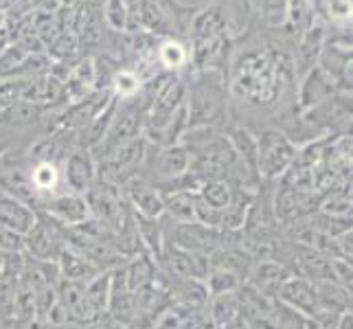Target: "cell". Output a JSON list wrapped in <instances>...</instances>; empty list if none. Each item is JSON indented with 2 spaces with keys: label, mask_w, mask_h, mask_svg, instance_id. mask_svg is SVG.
<instances>
[{
  "label": "cell",
  "mask_w": 353,
  "mask_h": 329,
  "mask_svg": "<svg viewBox=\"0 0 353 329\" xmlns=\"http://www.w3.org/2000/svg\"><path fill=\"white\" fill-rule=\"evenodd\" d=\"M97 180L94 158L86 145H77L66 154V161L62 167V182L70 193L83 196Z\"/></svg>",
  "instance_id": "4"
},
{
  "label": "cell",
  "mask_w": 353,
  "mask_h": 329,
  "mask_svg": "<svg viewBox=\"0 0 353 329\" xmlns=\"http://www.w3.org/2000/svg\"><path fill=\"white\" fill-rule=\"evenodd\" d=\"M206 292H209V297H215V295H226V292H235L239 286H241V279L237 275H233L230 270L222 266H213L209 272H206Z\"/></svg>",
  "instance_id": "20"
},
{
  "label": "cell",
  "mask_w": 353,
  "mask_h": 329,
  "mask_svg": "<svg viewBox=\"0 0 353 329\" xmlns=\"http://www.w3.org/2000/svg\"><path fill=\"white\" fill-rule=\"evenodd\" d=\"M283 18H285V24L292 31L303 33L312 24V20L316 18L314 3L312 0H285Z\"/></svg>",
  "instance_id": "19"
},
{
  "label": "cell",
  "mask_w": 353,
  "mask_h": 329,
  "mask_svg": "<svg viewBox=\"0 0 353 329\" xmlns=\"http://www.w3.org/2000/svg\"><path fill=\"white\" fill-rule=\"evenodd\" d=\"M29 180L33 191L38 193L42 202L62 193L59 191V187L64 185L62 169H59L57 163H33V167L29 169Z\"/></svg>",
  "instance_id": "13"
},
{
  "label": "cell",
  "mask_w": 353,
  "mask_h": 329,
  "mask_svg": "<svg viewBox=\"0 0 353 329\" xmlns=\"http://www.w3.org/2000/svg\"><path fill=\"white\" fill-rule=\"evenodd\" d=\"M57 3H59V7H75L81 3V0H57Z\"/></svg>",
  "instance_id": "27"
},
{
  "label": "cell",
  "mask_w": 353,
  "mask_h": 329,
  "mask_svg": "<svg viewBox=\"0 0 353 329\" xmlns=\"http://www.w3.org/2000/svg\"><path fill=\"white\" fill-rule=\"evenodd\" d=\"M226 112V79L222 70H198L191 83H187V117L189 128H202L215 123Z\"/></svg>",
  "instance_id": "2"
},
{
  "label": "cell",
  "mask_w": 353,
  "mask_h": 329,
  "mask_svg": "<svg viewBox=\"0 0 353 329\" xmlns=\"http://www.w3.org/2000/svg\"><path fill=\"white\" fill-rule=\"evenodd\" d=\"M198 198L215 211H224L230 206L235 198V189L228 185L226 180H213V182H204L198 187Z\"/></svg>",
  "instance_id": "17"
},
{
  "label": "cell",
  "mask_w": 353,
  "mask_h": 329,
  "mask_svg": "<svg viewBox=\"0 0 353 329\" xmlns=\"http://www.w3.org/2000/svg\"><path fill=\"white\" fill-rule=\"evenodd\" d=\"M299 83L301 86L296 92V101H299V108L303 110V112L314 108V106L323 103L325 99H330V97H334L338 92L336 86L323 75V70L319 66L312 68L303 79H299Z\"/></svg>",
  "instance_id": "10"
},
{
  "label": "cell",
  "mask_w": 353,
  "mask_h": 329,
  "mask_svg": "<svg viewBox=\"0 0 353 329\" xmlns=\"http://www.w3.org/2000/svg\"><path fill=\"white\" fill-rule=\"evenodd\" d=\"M314 288L316 301H319V312H351V290H347L345 286L336 283L334 279H325V281H314Z\"/></svg>",
  "instance_id": "12"
},
{
  "label": "cell",
  "mask_w": 353,
  "mask_h": 329,
  "mask_svg": "<svg viewBox=\"0 0 353 329\" xmlns=\"http://www.w3.org/2000/svg\"><path fill=\"white\" fill-rule=\"evenodd\" d=\"M77 48H79V40H77L75 33H72V31H59L57 38L46 46V51H48V57H53L55 62L68 64V59L75 57Z\"/></svg>",
  "instance_id": "23"
},
{
  "label": "cell",
  "mask_w": 353,
  "mask_h": 329,
  "mask_svg": "<svg viewBox=\"0 0 353 329\" xmlns=\"http://www.w3.org/2000/svg\"><path fill=\"white\" fill-rule=\"evenodd\" d=\"M274 301L283 303V306L292 308L294 312L303 314L305 319L319 312V301H316V288L314 281L303 277H288L279 288Z\"/></svg>",
  "instance_id": "8"
},
{
  "label": "cell",
  "mask_w": 353,
  "mask_h": 329,
  "mask_svg": "<svg viewBox=\"0 0 353 329\" xmlns=\"http://www.w3.org/2000/svg\"><path fill=\"white\" fill-rule=\"evenodd\" d=\"M42 213H46L48 217H53L55 222H59L64 228H75L79 224H86L88 219H92L88 202L79 193H70V191H62L57 196L48 198L40 204Z\"/></svg>",
  "instance_id": "5"
},
{
  "label": "cell",
  "mask_w": 353,
  "mask_h": 329,
  "mask_svg": "<svg viewBox=\"0 0 353 329\" xmlns=\"http://www.w3.org/2000/svg\"><path fill=\"white\" fill-rule=\"evenodd\" d=\"M156 57H158V64H161L169 75L191 64L189 48L180 40H174V38H163L161 42H158Z\"/></svg>",
  "instance_id": "15"
},
{
  "label": "cell",
  "mask_w": 353,
  "mask_h": 329,
  "mask_svg": "<svg viewBox=\"0 0 353 329\" xmlns=\"http://www.w3.org/2000/svg\"><path fill=\"white\" fill-rule=\"evenodd\" d=\"M209 316H211V325L215 329L217 327H224L226 323L235 321L237 316H241L237 290L235 292H226V295L209 297Z\"/></svg>",
  "instance_id": "16"
},
{
  "label": "cell",
  "mask_w": 353,
  "mask_h": 329,
  "mask_svg": "<svg viewBox=\"0 0 353 329\" xmlns=\"http://www.w3.org/2000/svg\"><path fill=\"white\" fill-rule=\"evenodd\" d=\"M103 20L114 33H125L128 27V9L123 0H105Z\"/></svg>",
  "instance_id": "24"
},
{
  "label": "cell",
  "mask_w": 353,
  "mask_h": 329,
  "mask_svg": "<svg viewBox=\"0 0 353 329\" xmlns=\"http://www.w3.org/2000/svg\"><path fill=\"white\" fill-rule=\"evenodd\" d=\"M123 200L132 206L137 215L150 219H161L165 215V202L161 189L154 187L150 180H145L141 176H134L128 182H123Z\"/></svg>",
  "instance_id": "6"
},
{
  "label": "cell",
  "mask_w": 353,
  "mask_h": 329,
  "mask_svg": "<svg viewBox=\"0 0 353 329\" xmlns=\"http://www.w3.org/2000/svg\"><path fill=\"white\" fill-rule=\"evenodd\" d=\"M290 62H279L276 55L265 51H246L233 64V90L257 106H270L281 97V72L290 68Z\"/></svg>",
  "instance_id": "1"
},
{
  "label": "cell",
  "mask_w": 353,
  "mask_h": 329,
  "mask_svg": "<svg viewBox=\"0 0 353 329\" xmlns=\"http://www.w3.org/2000/svg\"><path fill=\"white\" fill-rule=\"evenodd\" d=\"M217 329H250V325H248L246 319H243V316H237L235 321H230L224 327H217Z\"/></svg>",
  "instance_id": "26"
},
{
  "label": "cell",
  "mask_w": 353,
  "mask_h": 329,
  "mask_svg": "<svg viewBox=\"0 0 353 329\" xmlns=\"http://www.w3.org/2000/svg\"><path fill=\"white\" fill-rule=\"evenodd\" d=\"M257 174L265 180L283 176L296 161L299 148L279 130H263L257 137Z\"/></svg>",
  "instance_id": "3"
},
{
  "label": "cell",
  "mask_w": 353,
  "mask_h": 329,
  "mask_svg": "<svg viewBox=\"0 0 353 329\" xmlns=\"http://www.w3.org/2000/svg\"><path fill=\"white\" fill-rule=\"evenodd\" d=\"M141 88H143V79L132 68H119L112 77V83H110V92L121 101L137 97L141 92Z\"/></svg>",
  "instance_id": "21"
},
{
  "label": "cell",
  "mask_w": 353,
  "mask_h": 329,
  "mask_svg": "<svg viewBox=\"0 0 353 329\" xmlns=\"http://www.w3.org/2000/svg\"><path fill=\"white\" fill-rule=\"evenodd\" d=\"M165 213L172 215L176 222H196V204L198 193L189 189H176L163 193Z\"/></svg>",
  "instance_id": "14"
},
{
  "label": "cell",
  "mask_w": 353,
  "mask_h": 329,
  "mask_svg": "<svg viewBox=\"0 0 353 329\" xmlns=\"http://www.w3.org/2000/svg\"><path fill=\"white\" fill-rule=\"evenodd\" d=\"M59 261H62V272L68 281H90L97 275V266L72 250H62Z\"/></svg>",
  "instance_id": "18"
},
{
  "label": "cell",
  "mask_w": 353,
  "mask_h": 329,
  "mask_svg": "<svg viewBox=\"0 0 353 329\" xmlns=\"http://www.w3.org/2000/svg\"><path fill=\"white\" fill-rule=\"evenodd\" d=\"M340 316L343 314H332V312H316L314 316L305 321V329H338Z\"/></svg>",
  "instance_id": "25"
},
{
  "label": "cell",
  "mask_w": 353,
  "mask_h": 329,
  "mask_svg": "<svg viewBox=\"0 0 353 329\" xmlns=\"http://www.w3.org/2000/svg\"><path fill=\"white\" fill-rule=\"evenodd\" d=\"M290 277V270L276 261H257L248 275V286L254 288L265 299H274L279 288Z\"/></svg>",
  "instance_id": "11"
},
{
  "label": "cell",
  "mask_w": 353,
  "mask_h": 329,
  "mask_svg": "<svg viewBox=\"0 0 353 329\" xmlns=\"http://www.w3.org/2000/svg\"><path fill=\"white\" fill-rule=\"evenodd\" d=\"M178 301L182 308L187 310H198L202 306L209 303V292H206V286L198 279H185L182 286L178 288Z\"/></svg>",
  "instance_id": "22"
},
{
  "label": "cell",
  "mask_w": 353,
  "mask_h": 329,
  "mask_svg": "<svg viewBox=\"0 0 353 329\" xmlns=\"http://www.w3.org/2000/svg\"><path fill=\"white\" fill-rule=\"evenodd\" d=\"M327 40V27L319 20L314 18L312 24L301 33V40L296 46V53H294V70H296V79H303L307 75L312 68H316L323 53V46Z\"/></svg>",
  "instance_id": "7"
},
{
  "label": "cell",
  "mask_w": 353,
  "mask_h": 329,
  "mask_svg": "<svg viewBox=\"0 0 353 329\" xmlns=\"http://www.w3.org/2000/svg\"><path fill=\"white\" fill-rule=\"evenodd\" d=\"M35 222H38V211L0 189V228L24 237Z\"/></svg>",
  "instance_id": "9"
}]
</instances>
